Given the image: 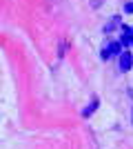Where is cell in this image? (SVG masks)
I'll use <instances>...</instances> for the list:
<instances>
[{"label": "cell", "instance_id": "3", "mask_svg": "<svg viewBox=\"0 0 133 149\" xmlns=\"http://www.w3.org/2000/svg\"><path fill=\"white\" fill-rule=\"evenodd\" d=\"M95 109H98V100H91V105H89L87 109H84V111H82V116H84V118H87V116H91V113H93Z\"/></svg>", "mask_w": 133, "mask_h": 149}, {"label": "cell", "instance_id": "6", "mask_svg": "<svg viewBox=\"0 0 133 149\" xmlns=\"http://www.w3.org/2000/svg\"><path fill=\"white\" fill-rule=\"evenodd\" d=\"M102 5V0H91V7H100Z\"/></svg>", "mask_w": 133, "mask_h": 149}, {"label": "cell", "instance_id": "2", "mask_svg": "<svg viewBox=\"0 0 133 149\" xmlns=\"http://www.w3.org/2000/svg\"><path fill=\"white\" fill-rule=\"evenodd\" d=\"M133 67V54L131 51H122L120 56V71H129Z\"/></svg>", "mask_w": 133, "mask_h": 149}, {"label": "cell", "instance_id": "5", "mask_svg": "<svg viewBox=\"0 0 133 149\" xmlns=\"http://www.w3.org/2000/svg\"><path fill=\"white\" fill-rule=\"evenodd\" d=\"M124 11H127V13H133V2H127V5H124Z\"/></svg>", "mask_w": 133, "mask_h": 149}, {"label": "cell", "instance_id": "7", "mask_svg": "<svg viewBox=\"0 0 133 149\" xmlns=\"http://www.w3.org/2000/svg\"><path fill=\"white\" fill-rule=\"evenodd\" d=\"M131 120H133V109H131Z\"/></svg>", "mask_w": 133, "mask_h": 149}, {"label": "cell", "instance_id": "1", "mask_svg": "<svg viewBox=\"0 0 133 149\" xmlns=\"http://www.w3.org/2000/svg\"><path fill=\"white\" fill-rule=\"evenodd\" d=\"M111 56H122V42L113 40V42H109L104 49H102V60H109Z\"/></svg>", "mask_w": 133, "mask_h": 149}, {"label": "cell", "instance_id": "4", "mask_svg": "<svg viewBox=\"0 0 133 149\" xmlns=\"http://www.w3.org/2000/svg\"><path fill=\"white\" fill-rule=\"evenodd\" d=\"M118 25H120V18H118V16H115V18L111 20V22H109L107 27H104V31H111V29H113V27H118Z\"/></svg>", "mask_w": 133, "mask_h": 149}]
</instances>
